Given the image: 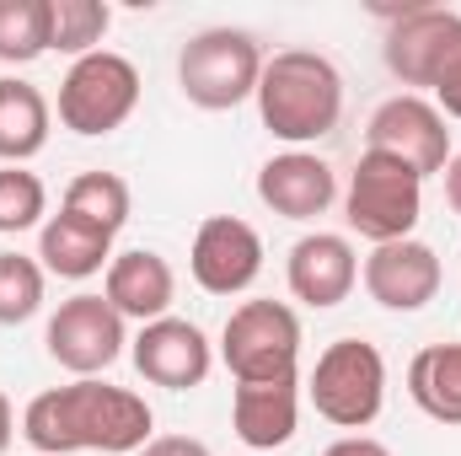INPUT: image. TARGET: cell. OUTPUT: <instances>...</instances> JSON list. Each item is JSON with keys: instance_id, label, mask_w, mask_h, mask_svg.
<instances>
[{"instance_id": "obj_27", "label": "cell", "mask_w": 461, "mask_h": 456, "mask_svg": "<svg viewBox=\"0 0 461 456\" xmlns=\"http://www.w3.org/2000/svg\"><path fill=\"white\" fill-rule=\"evenodd\" d=\"M134 456H215L204 441H194V435H156L145 451H134Z\"/></svg>"}, {"instance_id": "obj_28", "label": "cell", "mask_w": 461, "mask_h": 456, "mask_svg": "<svg viewBox=\"0 0 461 456\" xmlns=\"http://www.w3.org/2000/svg\"><path fill=\"white\" fill-rule=\"evenodd\" d=\"M322 456H392V451H386L375 435H344V441H333Z\"/></svg>"}, {"instance_id": "obj_22", "label": "cell", "mask_w": 461, "mask_h": 456, "mask_svg": "<svg viewBox=\"0 0 461 456\" xmlns=\"http://www.w3.org/2000/svg\"><path fill=\"white\" fill-rule=\"evenodd\" d=\"M108 27H113V5H103V0H49V49L54 54L86 59L103 49Z\"/></svg>"}, {"instance_id": "obj_7", "label": "cell", "mask_w": 461, "mask_h": 456, "mask_svg": "<svg viewBox=\"0 0 461 456\" xmlns=\"http://www.w3.org/2000/svg\"><path fill=\"white\" fill-rule=\"evenodd\" d=\"M140 108V70L134 59H123L113 49H97L86 59H70L65 81H59V123L70 134H113L123 129Z\"/></svg>"}, {"instance_id": "obj_5", "label": "cell", "mask_w": 461, "mask_h": 456, "mask_svg": "<svg viewBox=\"0 0 461 456\" xmlns=\"http://www.w3.org/2000/svg\"><path fill=\"white\" fill-rule=\"evenodd\" d=\"M419 215H424V178L381 150H365L344 188L348 231L365 236L370 247H386V242H408Z\"/></svg>"}, {"instance_id": "obj_23", "label": "cell", "mask_w": 461, "mask_h": 456, "mask_svg": "<svg viewBox=\"0 0 461 456\" xmlns=\"http://www.w3.org/2000/svg\"><path fill=\"white\" fill-rule=\"evenodd\" d=\"M49 54V0H0V65H32Z\"/></svg>"}, {"instance_id": "obj_24", "label": "cell", "mask_w": 461, "mask_h": 456, "mask_svg": "<svg viewBox=\"0 0 461 456\" xmlns=\"http://www.w3.org/2000/svg\"><path fill=\"white\" fill-rule=\"evenodd\" d=\"M49 274L27 252H0V328H22L27 317L43 312Z\"/></svg>"}, {"instance_id": "obj_16", "label": "cell", "mask_w": 461, "mask_h": 456, "mask_svg": "<svg viewBox=\"0 0 461 456\" xmlns=\"http://www.w3.org/2000/svg\"><path fill=\"white\" fill-rule=\"evenodd\" d=\"M301 424V376L279 381H241L230 392V430L247 451H279L295 441Z\"/></svg>"}, {"instance_id": "obj_2", "label": "cell", "mask_w": 461, "mask_h": 456, "mask_svg": "<svg viewBox=\"0 0 461 456\" xmlns=\"http://www.w3.org/2000/svg\"><path fill=\"white\" fill-rule=\"evenodd\" d=\"M258 118L290 150H306V145L328 140L339 129V118H344V76H339V65L328 54H317V49H279L274 59H263Z\"/></svg>"}, {"instance_id": "obj_11", "label": "cell", "mask_w": 461, "mask_h": 456, "mask_svg": "<svg viewBox=\"0 0 461 456\" xmlns=\"http://www.w3.org/2000/svg\"><path fill=\"white\" fill-rule=\"evenodd\" d=\"M188 274L204 296H241L263 274V236L236 221V215H210L194 231L188 247Z\"/></svg>"}, {"instance_id": "obj_20", "label": "cell", "mask_w": 461, "mask_h": 456, "mask_svg": "<svg viewBox=\"0 0 461 456\" xmlns=\"http://www.w3.org/2000/svg\"><path fill=\"white\" fill-rule=\"evenodd\" d=\"M408 397L435 424H461V343H429L408 360Z\"/></svg>"}, {"instance_id": "obj_21", "label": "cell", "mask_w": 461, "mask_h": 456, "mask_svg": "<svg viewBox=\"0 0 461 456\" xmlns=\"http://www.w3.org/2000/svg\"><path fill=\"white\" fill-rule=\"evenodd\" d=\"M59 210H70V215H81L86 226L118 231L129 226V210H134V194H129V183L118 178V172H81V178H70V188H65V205Z\"/></svg>"}, {"instance_id": "obj_30", "label": "cell", "mask_w": 461, "mask_h": 456, "mask_svg": "<svg viewBox=\"0 0 461 456\" xmlns=\"http://www.w3.org/2000/svg\"><path fill=\"white\" fill-rule=\"evenodd\" d=\"M11 441H16V414H11V403H5V392H0V456L11 451Z\"/></svg>"}, {"instance_id": "obj_9", "label": "cell", "mask_w": 461, "mask_h": 456, "mask_svg": "<svg viewBox=\"0 0 461 456\" xmlns=\"http://www.w3.org/2000/svg\"><path fill=\"white\" fill-rule=\"evenodd\" d=\"M365 150H381V156L402 161V167L419 172V178L446 172V161L456 156V150H451L446 114H440L429 97H419V92H397V97H386V103L370 114V123H365Z\"/></svg>"}, {"instance_id": "obj_18", "label": "cell", "mask_w": 461, "mask_h": 456, "mask_svg": "<svg viewBox=\"0 0 461 456\" xmlns=\"http://www.w3.org/2000/svg\"><path fill=\"white\" fill-rule=\"evenodd\" d=\"M38 263L43 274H59V279H92V274H108L113 263V236L97 226H86L81 215L59 210L49 215L38 231Z\"/></svg>"}, {"instance_id": "obj_13", "label": "cell", "mask_w": 461, "mask_h": 456, "mask_svg": "<svg viewBox=\"0 0 461 456\" xmlns=\"http://www.w3.org/2000/svg\"><path fill=\"white\" fill-rule=\"evenodd\" d=\"M285 279H290V296L312 312L344 306L359 285V252L344 231H306L285 258Z\"/></svg>"}, {"instance_id": "obj_25", "label": "cell", "mask_w": 461, "mask_h": 456, "mask_svg": "<svg viewBox=\"0 0 461 456\" xmlns=\"http://www.w3.org/2000/svg\"><path fill=\"white\" fill-rule=\"evenodd\" d=\"M49 221V188L27 167H0V236L43 231Z\"/></svg>"}, {"instance_id": "obj_1", "label": "cell", "mask_w": 461, "mask_h": 456, "mask_svg": "<svg viewBox=\"0 0 461 456\" xmlns=\"http://www.w3.org/2000/svg\"><path fill=\"white\" fill-rule=\"evenodd\" d=\"M22 441L38 456H134L156 441V414L140 392L81 376L70 387H49L22 408Z\"/></svg>"}, {"instance_id": "obj_29", "label": "cell", "mask_w": 461, "mask_h": 456, "mask_svg": "<svg viewBox=\"0 0 461 456\" xmlns=\"http://www.w3.org/2000/svg\"><path fill=\"white\" fill-rule=\"evenodd\" d=\"M446 199H451V210L461 215V150L446 161Z\"/></svg>"}, {"instance_id": "obj_10", "label": "cell", "mask_w": 461, "mask_h": 456, "mask_svg": "<svg viewBox=\"0 0 461 456\" xmlns=\"http://www.w3.org/2000/svg\"><path fill=\"white\" fill-rule=\"evenodd\" d=\"M129 360H134V370L150 387L188 392V387H204V376L215 370V343L204 339V328L188 323V317H161V323H145L134 333Z\"/></svg>"}, {"instance_id": "obj_4", "label": "cell", "mask_w": 461, "mask_h": 456, "mask_svg": "<svg viewBox=\"0 0 461 456\" xmlns=\"http://www.w3.org/2000/svg\"><path fill=\"white\" fill-rule=\"evenodd\" d=\"M306 397L328 424H339L348 435L370 430L386 408V354L365 339L328 343L306 376Z\"/></svg>"}, {"instance_id": "obj_14", "label": "cell", "mask_w": 461, "mask_h": 456, "mask_svg": "<svg viewBox=\"0 0 461 456\" xmlns=\"http://www.w3.org/2000/svg\"><path fill=\"white\" fill-rule=\"evenodd\" d=\"M258 199L279 221H317L339 199V172L317 150H279L258 167Z\"/></svg>"}, {"instance_id": "obj_19", "label": "cell", "mask_w": 461, "mask_h": 456, "mask_svg": "<svg viewBox=\"0 0 461 456\" xmlns=\"http://www.w3.org/2000/svg\"><path fill=\"white\" fill-rule=\"evenodd\" d=\"M54 108L32 81L0 76V167H22L49 145Z\"/></svg>"}, {"instance_id": "obj_6", "label": "cell", "mask_w": 461, "mask_h": 456, "mask_svg": "<svg viewBox=\"0 0 461 456\" xmlns=\"http://www.w3.org/2000/svg\"><path fill=\"white\" fill-rule=\"evenodd\" d=\"M221 360L230 381L301 376V317L285 301H241L221 328Z\"/></svg>"}, {"instance_id": "obj_15", "label": "cell", "mask_w": 461, "mask_h": 456, "mask_svg": "<svg viewBox=\"0 0 461 456\" xmlns=\"http://www.w3.org/2000/svg\"><path fill=\"white\" fill-rule=\"evenodd\" d=\"M103 296L123 323H161L172 317V301H177V274L161 252L150 247H129V252H113L108 274H103Z\"/></svg>"}, {"instance_id": "obj_3", "label": "cell", "mask_w": 461, "mask_h": 456, "mask_svg": "<svg viewBox=\"0 0 461 456\" xmlns=\"http://www.w3.org/2000/svg\"><path fill=\"white\" fill-rule=\"evenodd\" d=\"M258 81H263V49L241 27H204L177 54V87L204 114L241 108L247 97H258Z\"/></svg>"}, {"instance_id": "obj_8", "label": "cell", "mask_w": 461, "mask_h": 456, "mask_svg": "<svg viewBox=\"0 0 461 456\" xmlns=\"http://www.w3.org/2000/svg\"><path fill=\"white\" fill-rule=\"evenodd\" d=\"M43 349L59 370H70L76 381L81 376H103L108 365H118V354L129 349V323L108 306V296H70L59 301V312L49 317L43 328Z\"/></svg>"}, {"instance_id": "obj_26", "label": "cell", "mask_w": 461, "mask_h": 456, "mask_svg": "<svg viewBox=\"0 0 461 456\" xmlns=\"http://www.w3.org/2000/svg\"><path fill=\"white\" fill-rule=\"evenodd\" d=\"M429 103L446 118H461V16L451 22L440 54H435V70H429Z\"/></svg>"}, {"instance_id": "obj_17", "label": "cell", "mask_w": 461, "mask_h": 456, "mask_svg": "<svg viewBox=\"0 0 461 456\" xmlns=\"http://www.w3.org/2000/svg\"><path fill=\"white\" fill-rule=\"evenodd\" d=\"M461 11L451 5H402L392 11V27H386V70L402 81V87H424L429 92V70H435V54L451 32Z\"/></svg>"}, {"instance_id": "obj_12", "label": "cell", "mask_w": 461, "mask_h": 456, "mask_svg": "<svg viewBox=\"0 0 461 456\" xmlns=\"http://www.w3.org/2000/svg\"><path fill=\"white\" fill-rule=\"evenodd\" d=\"M359 279H365V290H370L375 306H386V312H424V306L440 296L446 269H440V252H435L429 242L408 236V242L370 247Z\"/></svg>"}]
</instances>
